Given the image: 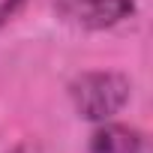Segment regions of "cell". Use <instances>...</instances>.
Listing matches in <instances>:
<instances>
[{"label": "cell", "mask_w": 153, "mask_h": 153, "mask_svg": "<svg viewBox=\"0 0 153 153\" xmlns=\"http://www.w3.org/2000/svg\"><path fill=\"white\" fill-rule=\"evenodd\" d=\"M129 78L120 72H84L69 84V96L84 120L105 123L129 102Z\"/></svg>", "instance_id": "6da1fadb"}, {"label": "cell", "mask_w": 153, "mask_h": 153, "mask_svg": "<svg viewBox=\"0 0 153 153\" xmlns=\"http://www.w3.org/2000/svg\"><path fill=\"white\" fill-rule=\"evenodd\" d=\"M57 15L84 30H105L135 12V0H57Z\"/></svg>", "instance_id": "7a4b0ae2"}, {"label": "cell", "mask_w": 153, "mask_h": 153, "mask_svg": "<svg viewBox=\"0 0 153 153\" xmlns=\"http://www.w3.org/2000/svg\"><path fill=\"white\" fill-rule=\"evenodd\" d=\"M138 150H141V135L135 129L105 120V126H99L90 135L87 153H138Z\"/></svg>", "instance_id": "3957f363"}]
</instances>
